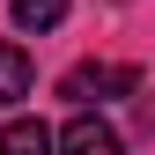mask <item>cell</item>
<instances>
[{"mask_svg": "<svg viewBox=\"0 0 155 155\" xmlns=\"http://www.w3.org/2000/svg\"><path fill=\"white\" fill-rule=\"evenodd\" d=\"M140 89V67H104V59H81L59 81V96H74V104H96V96H133Z\"/></svg>", "mask_w": 155, "mask_h": 155, "instance_id": "cell-1", "label": "cell"}, {"mask_svg": "<svg viewBox=\"0 0 155 155\" xmlns=\"http://www.w3.org/2000/svg\"><path fill=\"white\" fill-rule=\"evenodd\" d=\"M59 155H126V140H118V126H111V118L74 111V118L59 126Z\"/></svg>", "mask_w": 155, "mask_h": 155, "instance_id": "cell-2", "label": "cell"}, {"mask_svg": "<svg viewBox=\"0 0 155 155\" xmlns=\"http://www.w3.org/2000/svg\"><path fill=\"white\" fill-rule=\"evenodd\" d=\"M0 155H59V133L45 118H8L0 126Z\"/></svg>", "mask_w": 155, "mask_h": 155, "instance_id": "cell-3", "label": "cell"}, {"mask_svg": "<svg viewBox=\"0 0 155 155\" xmlns=\"http://www.w3.org/2000/svg\"><path fill=\"white\" fill-rule=\"evenodd\" d=\"M30 96V52L0 37V104H22Z\"/></svg>", "mask_w": 155, "mask_h": 155, "instance_id": "cell-4", "label": "cell"}, {"mask_svg": "<svg viewBox=\"0 0 155 155\" xmlns=\"http://www.w3.org/2000/svg\"><path fill=\"white\" fill-rule=\"evenodd\" d=\"M15 22L22 30H59L67 22V0H15Z\"/></svg>", "mask_w": 155, "mask_h": 155, "instance_id": "cell-5", "label": "cell"}]
</instances>
